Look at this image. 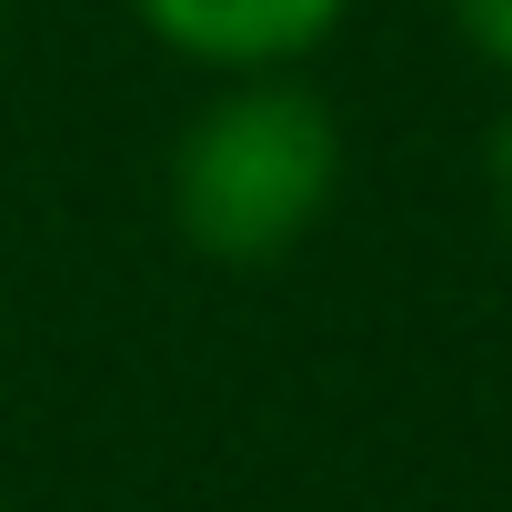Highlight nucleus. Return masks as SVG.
Returning <instances> with one entry per match:
<instances>
[{"instance_id":"obj_1","label":"nucleus","mask_w":512,"mask_h":512,"mask_svg":"<svg viewBox=\"0 0 512 512\" xmlns=\"http://www.w3.org/2000/svg\"><path fill=\"white\" fill-rule=\"evenodd\" d=\"M171 231L181 251L221 272H272L322 231V211L342 201V121L312 81L262 71V81H221L161 171Z\"/></svg>"},{"instance_id":"obj_2","label":"nucleus","mask_w":512,"mask_h":512,"mask_svg":"<svg viewBox=\"0 0 512 512\" xmlns=\"http://www.w3.org/2000/svg\"><path fill=\"white\" fill-rule=\"evenodd\" d=\"M131 11L171 61H201L221 81H262V71L312 61L352 0H131Z\"/></svg>"},{"instance_id":"obj_3","label":"nucleus","mask_w":512,"mask_h":512,"mask_svg":"<svg viewBox=\"0 0 512 512\" xmlns=\"http://www.w3.org/2000/svg\"><path fill=\"white\" fill-rule=\"evenodd\" d=\"M452 31H462V41L512 81V0H452Z\"/></svg>"},{"instance_id":"obj_4","label":"nucleus","mask_w":512,"mask_h":512,"mask_svg":"<svg viewBox=\"0 0 512 512\" xmlns=\"http://www.w3.org/2000/svg\"><path fill=\"white\" fill-rule=\"evenodd\" d=\"M482 181H492V211H502V231H512V111L492 121V151H482Z\"/></svg>"},{"instance_id":"obj_5","label":"nucleus","mask_w":512,"mask_h":512,"mask_svg":"<svg viewBox=\"0 0 512 512\" xmlns=\"http://www.w3.org/2000/svg\"><path fill=\"white\" fill-rule=\"evenodd\" d=\"M0 11H11V0H0Z\"/></svg>"}]
</instances>
